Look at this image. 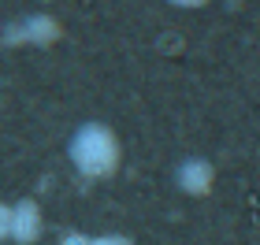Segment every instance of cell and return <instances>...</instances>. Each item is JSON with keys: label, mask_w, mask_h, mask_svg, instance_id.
I'll return each mask as SVG.
<instances>
[{"label": "cell", "mask_w": 260, "mask_h": 245, "mask_svg": "<svg viewBox=\"0 0 260 245\" xmlns=\"http://www.w3.org/2000/svg\"><path fill=\"white\" fill-rule=\"evenodd\" d=\"M67 160L86 182H104L119 171L123 163V145H119V134L112 130L108 123L101 119H89V123H78L67 137Z\"/></svg>", "instance_id": "6da1fadb"}, {"label": "cell", "mask_w": 260, "mask_h": 245, "mask_svg": "<svg viewBox=\"0 0 260 245\" xmlns=\"http://www.w3.org/2000/svg\"><path fill=\"white\" fill-rule=\"evenodd\" d=\"M60 19L49 15V11H30V15L22 19H11L4 30H0V45H11V49H19V45H38V49H49V45L60 41Z\"/></svg>", "instance_id": "7a4b0ae2"}, {"label": "cell", "mask_w": 260, "mask_h": 245, "mask_svg": "<svg viewBox=\"0 0 260 245\" xmlns=\"http://www.w3.org/2000/svg\"><path fill=\"white\" fill-rule=\"evenodd\" d=\"M212 182H216V167H212V160H205V156H186V160H179V167H175V186H179L186 197H208Z\"/></svg>", "instance_id": "3957f363"}, {"label": "cell", "mask_w": 260, "mask_h": 245, "mask_svg": "<svg viewBox=\"0 0 260 245\" xmlns=\"http://www.w3.org/2000/svg\"><path fill=\"white\" fill-rule=\"evenodd\" d=\"M45 234V219H41V204L34 197H22V201L11 204V241L19 245H34Z\"/></svg>", "instance_id": "277c9868"}, {"label": "cell", "mask_w": 260, "mask_h": 245, "mask_svg": "<svg viewBox=\"0 0 260 245\" xmlns=\"http://www.w3.org/2000/svg\"><path fill=\"white\" fill-rule=\"evenodd\" d=\"M11 238V204L0 201V241Z\"/></svg>", "instance_id": "5b68a950"}, {"label": "cell", "mask_w": 260, "mask_h": 245, "mask_svg": "<svg viewBox=\"0 0 260 245\" xmlns=\"http://www.w3.org/2000/svg\"><path fill=\"white\" fill-rule=\"evenodd\" d=\"M89 245H130L123 234H97V238H89Z\"/></svg>", "instance_id": "8992f818"}, {"label": "cell", "mask_w": 260, "mask_h": 245, "mask_svg": "<svg viewBox=\"0 0 260 245\" xmlns=\"http://www.w3.org/2000/svg\"><path fill=\"white\" fill-rule=\"evenodd\" d=\"M60 245H89V234H78V230H71V234L60 238Z\"/></svg>", "instance_id": "52a82bcc"}]
</instances>
